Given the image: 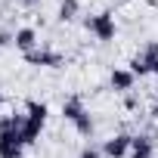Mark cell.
I'll list each match as a JSON object with an SVG mask.
<instances>
[{
    "mask_svg": "<svg viewBox=\"0 0 158 158\" xmlns=\"http://www.w3.org/2000/svg\"><path fill=\"white\" fill-rule=\"evenodd\" d=\"M22 121L25 115H0V158H22Z\"/></svg>",
    "mask_w": 158,
    "mask_h": 158,
    "instance_id": "6da1fadb",
    "label": "cell"
},
{
    "mask_svg": "<svg viewBox=\"0 0 158 158\" xmlns=\"http://www.w3.org/2000/svg\"><path fill=\"white\" fill-rule=\"evenodd\" d=\"M44 124H47V106L37 102V99H28L25 102V121H22V143L31 146L40 136Z\"/></svg>",
    "mask_w": 158,
    "mask_h": 158,
    "instance_id": "7a4b0ae2",
    "label": "cell"
},
{
    "mask_svg": "<svg viewBox=\"0 0 158 158\" xmlns=\"http://www.w3.org/2000/svg\"><path fill=\"white\" fill-rule=\"evenodd\" d=\"M130 71L136 77L143 74H158V40H146L143 50L130 59Z\"/></svg>",
    "mask_w": 158,
    "mask_h": 158,
    "instance_id": "3957f363",
    "label": "cell"
},
{
    "mask_svg": "<svg viewBox=\"0 0 158 158\" xmlns=\"http://www.w3.org/2000/svg\"><path fill=\"white\" fill-rule=\"evenodd\" d=\"M84 25H87V31H90L96 40H102V44L115 40V34H118V25H115V16H112V13L87 16V19H84Z\"/></svg>",
    "mask_w": 158,
    "mask_h": 158,
    "instance_id": "277c9868",
    "label": "cell"
},
{
    "mask_svg": "<svg viewBox=\"0 0 158 158\" xmlns=\"http://www.w3.org/2000/svg\"><path fill=\"white\" fill-rule=\"evenodd\" d=\"M25 62L28 65H47V68H59L65 62V56L59 50H50V47H34L31 53H25Z\"/></svg>",
    "mask_w": 158,
    "mask_h": 158,
    "instance_id": "5b68a950",
    "label": "cell"
},
{
    "mask_svg": "<svg viewBox=\"0 0 158 158\" xmlns=\"http://www.w3.org/2000/svg\"><path fill=\"white\" fill-rule=\"evenodd\" d=\"M130 146H133V136L130 133H115L102 143V155L106 158H127L130 155Z\"/></svg>",
    "mask_w": 158,
    "mask_h": 158,
    "instance_id": "8992f818",
    "label": "cell"
},
{
    "mask_svg": "<svg viewBox=\"0 0 158 158\" xmlns=\"http://www.w3.org/2000/svg\"><path fill=\"white\" fill-rule=\"evenodd\" d=\"M133 81H136V74H133L130 68H115V71L109 74V84H112V90H118V93L133 90Z\"/></svg>",
    "mask_w": 158,
    "mask_h": 158,
    "instance_id": "52a82bcc",
    "label": "cell"
},
{
    "mask_svg": "<svg viewBox=\"0 0 158 158\" xmlns=\"http://www.w3.org/2000/svg\"><path fill=\"white\" fill-rule=\"evenodd\" d=\"M152 152H155V139L149 133H139V136H133V146H130L127 158H152Z\"/></svg>",
    "mask_w": 158,
    "mask_h": 158,
    "instance_id": "ba28073f",
    "label": "cell"
},
{
    "mask_svg": "<svg viewBox=\"0 0 158 158\" xmlns=\"http://www.w3.org/2000/svg\"><path fill=\"white\" fill-rule=\"evenodd\" d=\"M84 112H87V106H84V99H81V96H68V99L62 102V118H65V121H71V124L81 118Z\"/></svg>",
    "mask_w": 158,
    "mask_h": 158,
    "instance_id": "9c48e42d",
    "label": "cell"
},
{
    "mask_svg": "<svg viewBox=\"0 0 158 158\" xmlns=\"http://www.w3.org/2000/svg\"><path fill=\"white\" fill-rule=\"evenodd\" d=\"M13 44H16V50H22V53H31V50L37 47V31H34V28H19Z\"/></svg>",
    "mask_w": 158,
    "mask_h": 158,
    "instance_id": "30bf717a",
    "label": "cell"
},
{
    "mask_svg": "<svg viewBox=\"0 0 158 158\" xmlns=\"http://www.w3.org/2000/svg\"><path fill=\"white\" fill-rule=\"evenodd\" d=\"M77 13H81V0H59L56 19L59 22H71V19H77Z\"/></svg>",
    "mask_w": 158,
    "mask_h": 158,
    "instance_id": "8fae6325",
    "label": "cell"
},
{
    "mask_svg": "<svg viewBox=\"0 0 158 158\" xmlns=\"http://www.w3.org/2000/svg\"><path fill=\"white\" fill-rule=\"evenodd\" d=\"M93 127H96V124H93V115H90V112H84L81 118L74 121V130L81 133V136H90V133H93Z\"/></svg>",
    "mask_w": 158,
    "mask_h": 158,
    "instance_id": "7c38bea8",
    "label": "cell"
},
{
    "mask_svg": "<svg viewBox=\"0 0 158 158\" xmlns=\"http://www.w3.org/2000/svg\"><path fill=\"white\" fill-rule=\"evenodd\" d=\"M81 158H106V155H102V149H96V146H84V149H81Z\"/></svg>",
    "mask_w": 158,
    "mask_h": 158,
    "instance_id": "4fadbf2b",
    "label": "cell"
},
{
    "mask_svg": "<svg viewBox=\"0 0 158 158\" xmlns=\"http://www.w3.org/2000/svg\"><path fill=\"white\" fill-rule=\"evenodd\" d=\"M16 40V31H6V28H0V47H10Z\"/></svg>",
    "mask_w": 158,
    "mask_h": 158,
    "instance_id": "5bb4252c",
    "label": "cell"
},
{
    "mask_svg": "<svg viewBox=\"0 0 158 158\" xmlns=\"http://www.w3.org/2000/svg\"><path fill=\"white\" fill-rule=\"evenodd\" d=\"M19 3H25V6H34V3H37V0H19Z\"/></svg>",
    "mask_w": 158,
    "mask_h": 158,
    "instance_id": "9a60e30c",
    "label": "cell"
},
{
    "mask_svg": "<svg viewBox=\"0 0 158 158\" xmlns=\"http://www.w3.org/2000/svg\"><path fill=\"white\" fill-rule=\"evenodd\" d=\"M152 115H155V118H158V102H155V109H152Z\"/></svg>",
    "mask_w": 158,
    "mask_h": 158,
    "instance_id": "2e32d148",
    "label": "cell"
},
{
    "mask_svg": "<svg viewBox=\"0 0 158 158\" xmlns=\"http://www.w3.org/2000/svg\"><path fill=\"white\" fill-rule=\"evenodd\" d=\"M0 106H3V96H0Z\"/></svg>",
    "mask_w": 158,
    "mask_h": 158,
    "instance_id": "e0dca14e",
    "label": "cell"
}]
</instances>
